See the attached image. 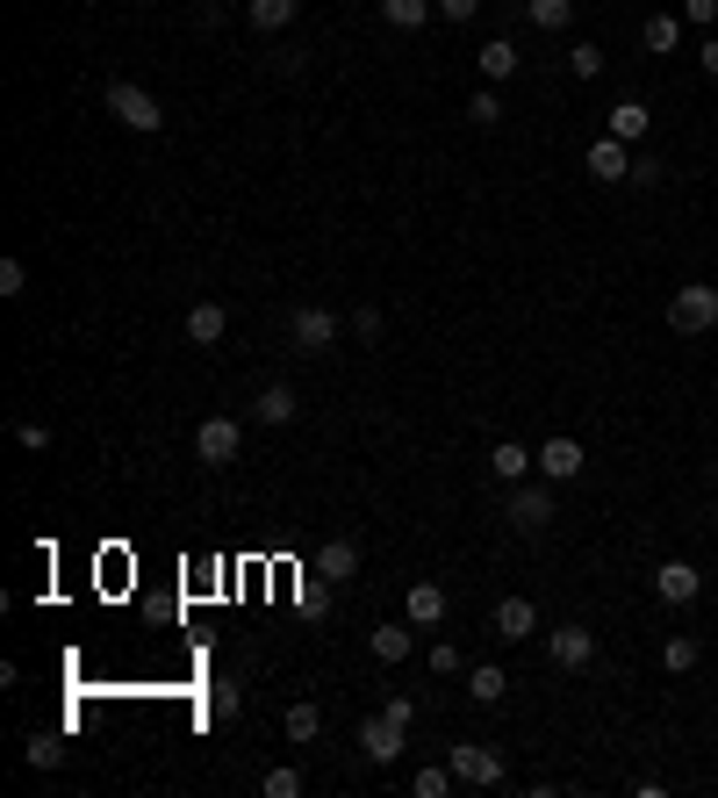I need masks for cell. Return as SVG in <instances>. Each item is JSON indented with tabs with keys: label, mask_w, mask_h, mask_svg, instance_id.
Returning a JSON list of instances; mask_svg holds the SVG:
<instances>
[{
	"label": "cell",
	"mask_w": 718,
	"mask_h": 798,
	"mask_svg": "<svg viewBox=\"0 0 718 798\" xmlns=\"http://www.w3.org/2000/svg\"><path fill=\"white\" fill-rule=\"evenodd\" d=\"M101 108L122 122V130H137V138H158V130H166V108H158L152 94L137 87V80H108V87H101Z\"/></svg>",
	"instance_id": "1"
},
{
	"label": "cell",
	"mask_w": 718,
	"mask_h": 798,
	"mask_svg": "<svg viewBox=\"0 0 718 798\" xmlns=\"http://www.w3.org/2000/svg\"><path fill=\"white\" fill-rule=\"evenodd\" d=\"M668 324L690 331V338H704V331L718 324V288L711 281H683V288L668 296Z\"/></svg>",
	"instance_id": "2"
},
{
	"label": "cell",
	"mask_w": 718,
	"mask_h": 798,
	"mask_svg": "<svg viewBox=\"0 0 718 798\" xmlns=\"http://www.w3.org/2000/svg\"><path fill=\"white\" fill-rule=\"evenodd\" d=\"M445 763H453V777H460V784H475V791L503 784V755L489 741H453V748H445Z\"/></svg>",
	"instance_id": "3"
},
{
	"label": "cell",
	"mask_w": 718,
	"mask_h": 798,
	"mask_svg": "<svg viewBox=\"0 0 718 798\" xmlns=\"http://www.w3.org/2000/svg\"><path fill=\"white\" fill-rule=\"evenodd\" d=\"M194 453H202L208 468H230L244 453V425L238 417H202V425H194Z\"/></svg>",
	"instance_id": "4"
},
{
	"label": "cell",
	"mask_w": 718,
	"mask_h": 798,
	"mask_svg": "<svg viewBox=\"0 0 718 798\" xmlns=\"http://www.w3.org/2000/svg\"><path fill=\"white\" fill-rule=\"evenodd\" d=\"M338 331H345V324L324 310V302H302V310L288 317V338H295V353H331V346H338Z\"/></svg>",
	"instance_id": "5"
},
{
	"label": "cell",
	"mask_w": 718,
	"mask_h": 798,
	"mask_svg": "<svg viewBox=\"0 0 718 798\" xmlns=\"http://www.w3.org/2000/svg\"><path fill=\"white\" fill-rule=\"evenodd\" d=\"M553 489L561 483H547V475H539V483H511V525L517 533H539V525L553 519Z\"/></svg>",
	"instance_id": "6"
},
{
	"label": "cell",
	"mask_w": 718,
	"mask_h": 798,
	"mask_svg": "<svg viewBox=\"0 0 718 798\" xmlns=\"http://www.w3.org/2000/svg\"><path fill=\"white\" fill-rule=\"evenodd\" d=\"M582 468H589V453H582V439L553 432L547 446H539V475H547V483H575Z\"/></svg>",
	"instance_id": "7"
},
{
	"label": "cell",
	"mask_w": 718,
	"mask_h": 798,
	"mask_svg": "<svg viewBox=\"0 0 718 798\" xmlns=\"http://www.w3.org/2000/svg\"><path fill=\"white\" fill-rule=\"evenodd\" d=\"M403 734L410 727H395L388 712H374V719H359V755H367V763H395V755H403Z\"/></svg>",
	"instance_id": "8"
},
{
	"label": "cell",
	"mask_w": 718,
	"mask_h": 798,
	"mask_svg": "<svg viewBox=\"0 0 718 798\" xmlns=\"http://www.w3.org/2000/svg\"><path fill=\"white\" fill-rule=\"evenodd\" d=\"M547 655H553V669H589L597 662V633L589 626H561V633H547Z\"/></svg>",
	"instance_id": "9"
},
{
	"label": "cell",
	"mask_w": 718,
	"mask_h": 798,
	"mask_svg": "<svg viewBox=\"0 0 718 798\" xmlns=\"http://www.w3.org/2000/svg\"><path fill=\"white\" fill-rule=\"evenodd\" d=\"M697 591H704V575L690 569V561H661V569H654V597H661V605H697Z\"/></svg>",
	"instance_id": "10"
},
{
	"label": "cell",
	"mask_w": 718,
	"mask_h": 798,
	"mask_svg": "<svg viewBox=\"0 0 718 798\" xmlns=\"http://www.w3.org/2000/svg\"><path fill=\"white\" fill-rule=\"evenodd\" d=\"M531 633H539V605H531V597H503L496 605V641L511 647V641H531Z\"/></svg>",
	"instance_id": "11"
},
{
	"label": "cell",
	"mask_w": 718,
	"mask_h": 798,
	"mask_svg": "<svg viewBox=\"0 0 718 798\" xmlns=\"http://www.w3.org/2000/svg\"><path fill=\"white\" fill-rule=\"evenodd\" d=\"M589 174H597V180H611V188H618V180H633V144L597 138V144H589Z\"/></svg>",
	"instance_id": "12"
},
{
	"label": "cell",
	"mask_w": 718,
	"mask_h": 798,
	"mask_svg": "<svg viewBox=\"0 0 718 798\" xmlns=\"http://www.w3.org/2000/svg\"><path fill=\"white\" fill-rule=\"evenodd\" d=\"M647 130H654V108L647 102H618L611 122H603V138H618V144H647Z\"/></svg>",
	"instance_id": "13"
},
{
	"label": "cell",
	"mask_w": 718,
	"mask_h": 798,
	"mask_svg": "<svg viewBox=\"0 0 718 798\" xmlns=\"http://www.w3.org/2000/svg\"><path fill=\"white\" fill-rule=\"evenodd\" d=\"M475 65H481V80H489V87H503V80H511V72L525 65V58H517V44H511V36H489V44L475 51Z\"/></svg>",
	"instance_id": "14"
},
{
	"label": "cell",
	"mask_w": 718,
	"mask_h": 798,
	"mask_svg": "<svg viewBox=\"0 0 718 798\" xmlns=\"http://www.w3.org/2000/svg\"><path fill=\"white\" fill-rule=\"evenodd\" d=\"M316 575H324V583H352V575H359V539H324Z\"/></svg>",
	"instance_id": "15"
},
{
	"label": "cell",
	"mask_w": 718,
	"mask_h": 798,
	"mask_svg": "<svg viewBox=\"0 0 718 798\" xmlns=\"http://www.w3.org/2000/svg\"><path fill=\"white\" fill-rule=\"evenodd\" d=\"M489 468H496V483L511 489V483H525V475L539 468V453H525V446H517V439H503V446L489 453Z\"/></svg>",
	"instance_id": "16"
},
{
	"label": "cell",
	"mask_w": 718,
	"mask_h": 798,
	"mask_svg": "<svg viewBox=\"0 0 718 798\" xmlns=\"http://www.w3.org/2000/svg\"><path fill=\"white\" fill-rule=\"evenodd\" d=\"M367 647H374V662H410L417 655V633H410V626H374Z\"/></svg>",
	"instance_id": "17"
},
{
	"label": "cell",
	"mask_w": 718,
	"mask_h": 798,
	"mask_svg": "<svg viewBox=\"0 0 718 798\" xmlns=\"http://www.w3.org/2000/svg\"><path fill=\"white\" fill-rule=\"evenodd\" d=\"M223 331H230V310H223V302H194L188 310V338L194 346H216Z\"/></svg>",
	"instance_id": "18"
},
{
	"label": "cell",
	"mask_w": 718,
	"mask_h": 798,
	"mask_svg": "<svg viewBox=\"0 0 718 798\" xmlns=\"http://www.w3.org/2000/svg\"><path fill=\"white\" fill-rule=\"evenodd\" d=\"M295 8H302V0H244V22H252L259 36H274V29L295 22Z\"/></svg>",
	"instance_id": "19"
},
{
	"label": "cell",
	"mask_w": 718,
	"mask_h": 798,
	"mask_svg": "<svg viewBox=\"0 0 718 798\" xmlns=\"http://www.w3.org/2000/svg\"><path fill=\"white\" fill-rule=\"evenodd\" d=\"M403 611H410V626H439L445 619V591H439V583H410Z\"/></svg>",
	"instance_id": "20"
},
{
	"label": "cell",
	"mask_w": 718,
	"mask_h": 798,
	"mask_svg": "<svg viewBox=\"0 0 718 798\" xmlns=\"http://www.w3.org/2000/svg\"><path fill=\"white\" fill-rule=\"evenodd\" d=\"M431 15H439V0H381V22L388 29H424Z\"/></svg>",
	"instance_id": "21"
},
{
	"label": "cell",
	"mask_w": 718,
	"mask_h": 798,
	"mask_svg": "<svg viewBox=\"0 0 718 798\" xmlns=\"http://www.w3.org/2000/svg\"><path fill=\"white\" fill-rule=\"evenodd\" d=\"M252 417H259V425H288V417H295V389L288 382H266V389H259V403H252Z\"/></svg>",
	"instance_id": "22"
},
{
	"label": "cell",
	"mask_w": 718,
	"mask_h": 798,
	"mask_svg": "<svg viewBox=\"0 0 718 798\" xmlns=\"http://www.w3.org/2000/svg\"><path fill=\"white\" fill-rule=\"evenodd\" d=\"M525 22H531V29H547V36H561L567 22H575V0H525Z\"/></svg>",
	"instance_id": "23"
},
{
	"label": "cell",
	"mask_w": 718,
	"mask_h": 798,
	"mask_svg": "<svg viewBox=\"0 0 718 798\" xmlns=\"http://www.w3.org/2000/svg\"><path fill=\"white\" fill-rule=\"evenodd\" d=\"M697 662H704V647L690 641V633H668V641H661V669H668V677H690Z\"/></svg>",
	"instance_id": "24"
},
{
	"label": "cell",
	"mask_w": 718,
	"mask_h": 798,
	"mask_svg": "<svg viewBox=\"0 0 718 798\" xmlns=\"http://www.w3.org/2000/svg\"><path fill=\"white\" fill-rule=\"evenodd\" d=\"M503 691H511V683H503V669H496V662L467 669V698H475V705H503Z\"/></svg>",
	"instance_id": "25"
},
{
	"label": "cell",
	"mask_w": 718,
	"mask_h": 798,
	"mask_svg": "<svg viewBox=\"0 0 718 798\" xmlns=\"http://www.w3.org/2000/svg\"><path fill=\"white\" fill-rule=\"evenodd\" d=\"M639 44H647V51H675V44H683V15H647V29H639Z\"/></svg>",
	"instance_id": "26"
},
{
	"label": "cell",
	"mask_w": 718,
	"mask_h": 798,
	"mask_svg": "<svg viewBox=\"0 0 718 798\" xmlns=\"http://www.w3.org/2000/svg\"><path fill=\"white\" fill-rule=\"evenodd\" d=\"M238 705H244L238 683H216V691H208V705H202V719H208V727H230V719H238Z\"/></svg>",
	"instance_id": "27"
},
{
	"label": "cell",
	"mask_w": 718,
	"mask_h": 798,
	"mask_svg": "<svg viewBox=\"0 0 718 798\" xmlns=\"http://www.w3.org/2000/svg\"><path fill=\"white\" fill-rule=\"evenodd\" d=\"M424 662H431V677H467V655H460L453 641H431Z\"/></svg>",
	"instance_id": "28"
},
{
	"label": "cell",
	"mask_w": 718,
	"mask_h": 798,
	"mask_svg": "<svg viewBox=\"0 0 718 798\" xmlns=\"http://www.w3.org/2000/svg\"><path fill=\"white\" fill-rule=\"evenodd\" d=\"M445 784H460V777H453V763H431V770H417V777H410V791L417 798H445Z\"/></svg>",
	"instance_id": "29"
},
{
	"label": "cell",
	"mask_w": 718,
	"mask_h": 798,
	"mask_svg": "<svg viewBox=\"0 0 718 798\" xmlns=\"http://www.w3.org/2000/svg\"><path fill=\"white\" fill-rule=\"evenodd\" d=\"M280 727H288V741H316V727H324V719H316V705H288V719H280Z\"/></svg>",
	"instance_id": "30"
},
{
	"label": "cell",
	"mask_w": 718,
	"mask_h": 798,
	"mask_svg": "<svg viewBox=\"0 0 718 798\" xmlns=\"http://www.w3.org/2000/svg\"><path fill=\"white\" fill-rule=\"evenodd\" d=\"M467 122H481V130H489V122H503V94H496V87H481L475 102H467Z\"/></svg>",
	"instance_id": "31"
},
{
	"label": "cell",
	"mask_w": 718,
	"mask_h": 798,
	"mask_svg": "<svg viewBox=\"0 0 718 798\" xmlns=\"http://www.w3.org/2000/svg\"><path fill=\"white\" fill-rule=\"evenodd\" d=\"M58 755H65V748H58V734H36V741L22 748V763H29V770H51Z\"/></svg>",
	"instance_id": "32"
},
{
	"label": "cell",
	"mask_w": 718,
	"mask_h": 798,
	"mask_svg": "<svg viewBox=\"0 0 718 798\" xmlns=\"http://www.w3.org/2000/svg\"><path fill=\"white\" fill-rule=\"evenodd\" d=\"M567 72H575V80H597V72H603V51H597V44H575V51H567Z\"/></svg>",
	"instance_id": "33"
},
{
	"label": "cell",
	"mask_w": 718,
	"mask_h": 798,
	"mask_svg": "<svg viewBox=\"0 0 718 798\" xmlns=\"http://www.w3.org/2000/svg\"><path fill=\"white\" fill-rule=\"evenodd\" d=\"M266 798H302V770H266Z\"/></svg>",
	"instance_id": "34"
},
{
	"label": "cell",
	"mask_w": 718,
	"mask_h": 798,
	"mask_svg": "<svg viewBox=\"0 0 718 798\" xmlns=\"http://www.w3.org/2000/svg\"><path fill=\"white\" fill-rule=\"evenodd\" d=\"M29 288V266L22 260H0V296H22Z\"/></svg>",
	"instance_id": "35"
},
{
	"label": "cell",
	"mask_w": 718,
	"mask_h": 798,
	"mask_svg": "<svg viewBox=\"0 0 718 798\" xmlns=\"http://www.w3.org/2000/svg\"><path fill=\"white\" fill-rule=\"evenodd\" d=\"M345 331H352V338H381V310H352Z\"/></svg>",
	"instance_id": "36"
},
{
	"label": "cell",
	"mask_w": 718,
	"mask_h": 798,
	"mask_svg": "<svg viewBox=\"0 0 718 798\" xmlns=\"http://www.w3.org/2000/svg\"><path fill=\"white\" fill-rule=\"evenodd\" d=\"M683 22H697V29H711V22H718V0H683Z\"/></svg>",
	"instance_id": "37"
},
{
	"label": "cell",
	"mask_w": 718,
	"mask_h": 798,
	"mask_svg": "<svg viewBox=\"0 0 718 798\" xmlns=\"http://www.w3.org/2000/svg\"><path fill=\"white\" fill-rule=\"evenodd\" d=\"M439 15H445V22H475L481 0H439Z\"/></svg>",
	"instance_id": "38"
},
{
	"label": "cell",
	"mask_w": 718,
	"mask_h": 798,
	"mask_svg": "<svg viewBox=\"0 0 718 798\" xmlns=\"http://www.w3.org/2000/svg\"><path fill=\"white\" fill-rule=\"evenodd\" d=\"M15 439H22L29 453H44V446H51V425H15Z\"/></svg>",
	"instance_id": "39"
},
{
	"label": "cell",
	"mask_w": 718,
	"mask_h": 798,
	"mask_svg": "<svg viewBox=\"0 0 718 798\" xmlns=\"http://www.w3.org/2000/svg\"><path fill=\"white\" fill-rule=\"evenodd\" d=\"M661 174H668V166H661V158H654V152H647V158H633V180H639V188H654V180H661Z\"/></svg>",
	"instance_id": "40"
},
{
	"label": "cell",
	"mask_w": 718,
	"mask_h": 798,
	"mask_svg": "<svg viewBox=\"0 0 718 798\" xmlns=\"http://www.w3.org/2000/svg\"><path fill=\"white\" fill-rule=\"evenodd\" d=\"M381 712H388L395 727H417V705H410V698H388V705H381Z\"/></svg>",
	"instance_id": "41"
},
{
	"label": "cell",
	"mask_w": 718,
	"mask_h": 798,
	"mask_svg": "<svg viewBox=\"0 0 718 798\" xmlns=\"http://www.w3.org/2000/svg\"><path fill=\"white\" fill-rule=\"evenodd\" d=\"M697 65H704V72H711V80H718V36H711V44H704V51H697Z\"/></svg>",
	"instance_id": "42"
},
{
	"label": "cell",
	"mask_w": 718,
	"mask_h": 798,
	"mask_svg": "<svg viewBox=\"0 0 718 798\" xmlns=\"http://www.w3.org/2000/svg\"><path fill=\"white\" fill-rule=\"evenodd\" d=\"M216 8H223V0H216Z\"/></svg>",
	"instance_id": "43"
}]
</instances>
